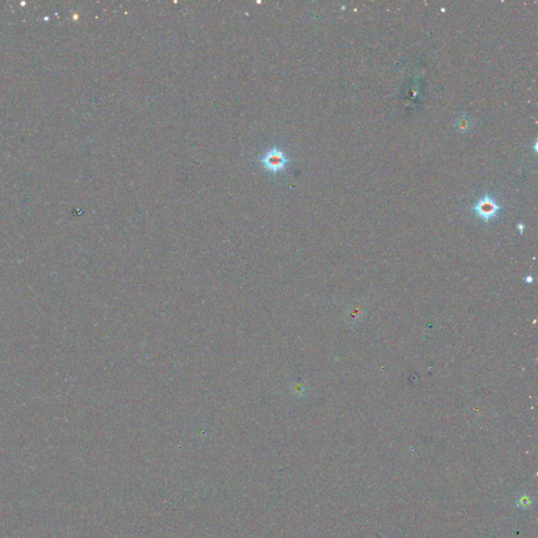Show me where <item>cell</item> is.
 I'll use <instances>...</instances> for the list:
<instances>
[{"instance_id": "obj_3", "label": "cell", "mask_w": 538, "mask_h": 538, "mask_svg": "<svg viewBox=\"0 0 538 538\" xmlns=\"http://www.w3.org/2000/svg\"><path fill=\"white\" fill-rule=\"evenodd\" d=\"M362 307L361 304H359V305H356V304H354V305L349 308L348 312H347V318H348V321L350 323H355L356 321H358L361 317V313H362Z\"/></svg>"}, {"instance_id": "obj_1", "label": "cell", "mask_w": 538, "mask_h": 538, "mask_svg": "<svg viewBox=\"0 0 538 538\" xmlns=\"http://www.w3.org/2000/svg\"><path fill=\"white\" fill-rule=\"evenodd\" d=\"M260 162L266 171L276 174L283 172L286 169L289 160L282 150H280L276 146H272L260 157Z\"/></svg>"}, {"instance_id": "obj_2", "label": "cell", "mask_w": 538, "mask_h": 538, "mask_svg": "<svg viewBox=\"0 0 538 538\" xmlns=\"http://www.w3.org/2000/svg\"><path fill=\"white\" fill-rule=\"evenodd\" d=\"M499 212V205L496 203V201L490 196H485L481 198L476 205L474 206V213L479 217L483 221L488 222L496 218Z\"/></svg>"}]
</instances>
